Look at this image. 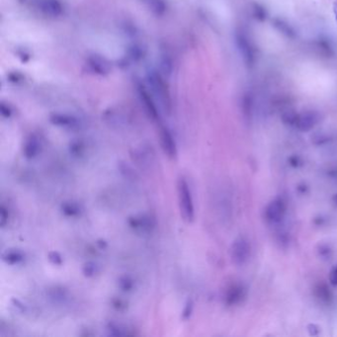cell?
Here are the masks:
<instances>
[{"mask_svg": "<svg viewBox=\"0 0 337 337\" xmlns=\"http://www.w3.org/2000/svg\"><path fill=\"white\" fill-rule=\"evenodd\" d=\"M245 297V289L241 284L233 283L228 287L225 293V302L228 305L239 303Z\"/></svg>", "mask_w": 337, "mask_h": 337, "instance_id": "ba28073f", "label": "cell"}, {"mask_svg": "<svg viewBox=\"0 0 337 337\" xmlns=\"http://www.w3.org/2000/svg\"><path fill=\"white\" fill-rule=\"evenodd\" d=\"M85 150H86V148L81 142H72L70 146V153L73 158H76V159L83 158L85 155V152H86Z\"/></svg>", "mask_w": 337, "mask_h": 337, "instance_id": "ac0fdd59", "label": "cell"}, {"mask_svg": "<svg viewBox=\"0 0 337 337\" xmlns=\"http://www.w3.org/2000/svg\"><path fill=\"white\" fill-rule=\"evenodd\" d=\"M112 304H113L114 308L117 309L118 311H123V310H125L127 308V303L125 302V301H123L121 299L113 300Z\"/></svg>", "mask_w": 337, "mask_h": 337, "instance_id": "484cf974", "label": "cell"}, {"mask_svg": "<svg viewBox=\"0 0 337 337\" xmlns=\"http://www.w3.org/2000/svg\"><path fill=\"white\" fill-rule=\"evenodd\" d=\"M329 282L333 286H337V266H335L329 273Z\"/></svg>", "mask_w": 337, "mask_h": 337, "instance_id": "4316f807", "label": "cell"}, {"mask_svg": "<svg viewBox=\"0 0 337 337\" xmlns=\"http://www.w3.org/2000/svg\"><path fill=\"white\" fill-rule=\"evenodd\" d=\"M98 271H99V267L97 266L96 263L92 262V261L86 262L82 267L83 275L85 276V277H88V278L94 277V276L98 273Z\"/></svg>", "mask_w": 337, "mask_h": 337, "instance_id": "ffe728a7", "label": "cell"}, {"mask_svg": "<svg viewBox=\"0 0 337 337\" xmlns=\"http://www.w3.org/2000/svg\"><path fill=\"white\" fill-rule=\"evenodd\" d=\"M319 254L321 256H329L330 249L328 248V247H326V245H322V247H320V249H319Z\"/></svg>", "mask_w": 337, "mask_h": 337, "instance_id": "f546056e", "label": "cell"}, {"mask_svg": "<svg viewBox=\"0 0 337 337\" xmlns=\"http://www.w3.org/2000/svg\"><path fill=\"white\" fill-rule=\"evenodd\" d=\"M193 309H194V303L192 302V300H188L184 305V309L182 311V319L184 320H187L190 319V317L192 316L193 313Z\"/></svg>", "mask_w": 337, "mask_h": 337, "instance_id": "603a6c76", "label": "cell"}, {"mask_svg": "<svg viewBox=\"0 0 337 337\" xmlns=\"http://www.w3.org/2000/svg\"><path fill=\"white\" fill-rule=\"evenodd\" d=\"M119 288L125 293H130L135 288V280L130 275H123L118 280Z\"/></svg>", "mask_w": 337, "mask_h": 337, "instance_id": "5bb4252c", "label": "cell"}, {"mask_svg": "<svg viewBox=\"0 0 337 337\" xmlns=\"http://www.w3.org/2000/svg\"><path fill=\"white\" fill-rule=\"evenodd\" d=\"M119 170H120L121 174L128 180L138 179V174L135 172V170L125 162H120Z\"/></svg>", "mask_w": 337, "mask_h": 337, "instance_id": "d6986e66", "label": "cell"}, {"mask_svg": "<svg viewBox=\"0 0 337 337\" xmlns=\"http://www.w3.org/2000/svg\"><path fill=\"white\" fill-rule=\"evenodd\" d=\"M8 218H9L8 210L4 206H1V211H0V225H1L2 228L6 226L8 222Z\"/></svg>", "mask_w": 337, "mask_h": 337, "instance_id": "d4e9b609", "label": "cell"}, {"mask_svg": "<svg viewBox=\"0 0 337 337\" xmlns=\"http://www.w3.org/2000/svg\"><path fill=\"white\" fill-rule=\"evenodd\" d=\"M41 150V143L38 138L31 136L24 143L23 155L27 160H34L38 157Z\"/></svg>", "mask_w": 337, "mask_h": 337, "instance_id": "9c48e42d", "label": "cell"}, {"mask_svg": "<svg viewBox=\"0 0 337 337\" xmlns=\"http://www.w3.org/2000/svg\"><path fill=\"white\" fill-rule=\"evenodd\" d=\"M60 210H61V213H63L68 218H76L80 216L81 213V207L77 203L72 201L65 202L61 204Z\"/></svg>", "mask_w": 337, "mask_h": 337, "instance_id": "7c38bea8", "label": "cell"}, {"mask_svg": "<svg viewBox=\"0 0 337 337\" xmlns=\"http://www.w3.org/2000/svg\"><path fill=\"white\" fill-rule=\"evenodd\" d=\"M130 228L141 235H149L155 231L156 221L147 213H140L130 217L128 220Z\"/></svg>", "mask_w": 337, "mask_h": 337, "instance_id": "7a4b0ae2", "label": "cell"}, {"mask_svg": "<svg viewBox=\"0 0 337 337\" xmlns=\"http://www.w3.org/2000/svg\"><path fill=\"white\" fill-rule=\"evenodd\" d=\"M49 260L51 261L52 264L55 266H61L64 263L63 256H61L57 251H51L49 253Z\"/></svg>", "mask_w": 337, "mask_h": 337, "instance_id": "cb8c5ba5", "label": "cell"}, {"mask_svg": "<svg viewBox=\"0 0 337 337\" xmlns=\"http://www.w3.org/2000/svg\"><path fill=\"white\" fill-rule=\"evenodd\" d=\"M286 204L281 198L271 201L265 209V218L271 223H280L286 214Z\"/></svg>", "mask_w": 337, "mask_h": 337, "instance_id": "277c9868", "label": "cell"}, {"mask_svg": "<svg viewBox=\"0 0 337 337\" xmlns=\"http://www.w3.org/2000/svg\"><path fill=\"white\" fill-rule=\"evenodd\" d=\"M333 202H334V204L337 206V194H335V195L333 196Z\"/></svg>", "mask_w": 337, "mask_h": 337, "instance_id": "4dcf8cb0", "label": "cell"}, {"mask_svg": "<svg viewBox=\"0 0 337 337\" xmlns=\"http://www.w3.org/2000/svg\"><path fill=\"white\" fill-rule=\"evenodd\" d=\"M308 331L311 336H317L319 333V327L317 324L311 323L308 325Z\"/></svg>", "mask_w": 337, "mask_h": 337, "instance_id": "83f0119b", "label": "cell"}, {"mask_svg": "<svg viewBox=\"0 0 337 337\" xmlns=\"http://www.w3.org/2000/svg\"><path fill=\"white\" fill-rule=\"evenodd\" d=\"M160 142L164 153L169 159H175L177 157L176 142L166 128H161L160 130Z\"/></svg>", "mask_w": 337, "mask_h": 337, "instance_id": "52a82bcc", "label": "cell"}, {"mask_svg": "<svg viewBox=\"0 0 337 337\" xmlns=\"http://www.w3.org/2000/svg\"><path fill=\"white\" fill-rule=\"evenodd\" d=\"M316 296L323 302H328L331 299V293L324 284H319L315 289Z\"/></svg>", "mask_w": 337, "mask_h": 337, "instance_id": "44dd1931", "label": "cell"}, {"mask_svg": "<svg viewBox=\"0 0 337 337\" xmlns=\"http://www.w3.org/2000/svg\"><path fill=\"white\" fill-rule=\"evenodd\" d=\"M289 163L294 167H299L300 165H302V160L298 156H293L289 159Z\"/></svg>", "mask_w": 337, "mask_h": 337, "instance_id": "f1b7e54d", "label": "cell"}, {"mask_svg": "<svg viewBox=\"0 0 337 337\" xmlns=\"http://www.w3.org/2000/svg\"><path fill=\"white\" fill-rule=\"evenodd\" d=\"M132 159L141 168L149 169L155 163V152L148 146H142L133 151Z\"/></svg>", "mask_w": 337, "mask_h": 337, "instance_id": "8992f818", "label": "cell"}, {"mask_svg": "<svg viewBox=\"0 0 337 337\" xmlns=\"http://www.w3.org/2000/svg\"><path fill=\"white\" fill-rule=\"evenodd\" d=\"M275 27L278 28L283 34L287 35L288 37H293L295 35V31L290 26V24H287L281 20H277L275 22Z\"/></svg>", "mask_w": 337, "mask_h": 337, "instance_id": "7402d4cb", "label": "cell"}, {"mask_svg": "<svg viewBox=\"0 0 337 337\" xmlns=\"http://www.w3.org/2000/svg\"><path fill=\"white\" fill-rule=\"evenodd\" d=\"M52 122L54 125L61 127H72L75 125L76 121L71 117L63 116V115H54L52 118Z\"/></svg>", "mask_w": 337, "mask_h": 337, "instance_id": "2e32d148", "label": "cell"}, {"mask_svg": "<svg viewBox=\"0 0 337 337\" xmlns=\"http://www.w3.org/2000/svg\"><path fill=\"white\" fill-rule=\"evenodd\" d=\"M50 299L53 301V302L63 303L67 301L68 294L64 289L53 288L52 291H50Z\"/></svg>", "mask_w": 337, "mask_h": 337, "instance_id": "e0dca14e", "label": "cell"}, {"mask_svg": "<svg viewBox=\"0 0 337 337\" xmlns=\"http://www.w3.org/2000/svg\"><path fill=\"white\" fill-rule=\"evenodd\" d=\"M2 259L9 265H19L25 260V254L19 249H7L2 254Z\"/></svg>", "mask_w": 337, "mask_h": 337, "instance_id": "8fae6325", "label": "cell"}, {"mask_svg": "<svg viewBox=\"0 0 337 337\" xmlns=\"http://www.w3.org/2000/svg\"><path fill=\"white\" fill-rule=\"evenodd\" d=\"M38 7L48 15H58L61 12V6L56 0H38Z\"/></svg>", "mask_w": 337, "mask_h": 337, "instance_id": "30bf717a", "label": "cell"}, {"mask_svg": "<svg viewBox=\"0 0 337 337\" xmlns=\"http://www.w3.org/2000/svg\"><path fill=\"white\" fill-rule=\"evenodd\" d=\"M250 255V243L244 236H238L232 243L231 248V260L235 265L247 263Z\"/></svg>", "mask_w": 337, "mask_h": 337, "instance_id": "3957f363", "label": "cell"}, {"mask_svg": "<svg viewBox=\"0 0 337 337\" xmlns=\"http://www.w3.org/2000/svg\"><path fill=\"white\" fill-rule=\"evenodd\" d=\"M106 330L108 332V335H111V336L129 335V332L126 327H124L122 324H118L116 322H109L106 326Z\"/></svg>", "mask_w": 337, "mask_h": 337, "instance_id": "9a60e30c", "label": "cell"}, {"mask_svg": "<svg viewBox=\"0 0 337 337\" xmlns=\"http://www.w3.org/2000/svg\"><path fill=\"white\" fill-rule=\"evenodd\" d=\"M178 200L181 216L188 223L194 221L195 218V209L192 198V193L189 187V184L184 177L178 180Z\"/></svg>", "mask_w": 337, "mask_h": 337, "instance_id": "6da1fadb", "label": "cell"}, {"mask_svg": "<svg viewBox=\"0 0 337 337\" xmlns=\"http://www.w3.org/2000/svg\"><path fill=\"white\" fill-rule=\"evenodd\" d=\"M237 43H238L239 49L243 54V57L248 60V64H251L252 60H253V50H252V47L250 46L248 38L243 35H240V37L237 39Z\"/></svg>", "mask_w": 337, "mask_h": 337, "instance_id": "4fadbf2b", "label": "cell"}, {"mask_svg": "<svg viewBox=\"0 0 337 337\" xmlns=\"http://www.w3.org/2000/svg\"><path fill=\"white\" fill-rule=\"evenodd\" d=\"M319 121V115L314 111H306L297 114L294 127L302 132H309L317 126Z\"/></svg>", "mask_w": 337, "mask_h": 337, "instance_id": "5b68a950", "label": "cell"}]
</instances>
